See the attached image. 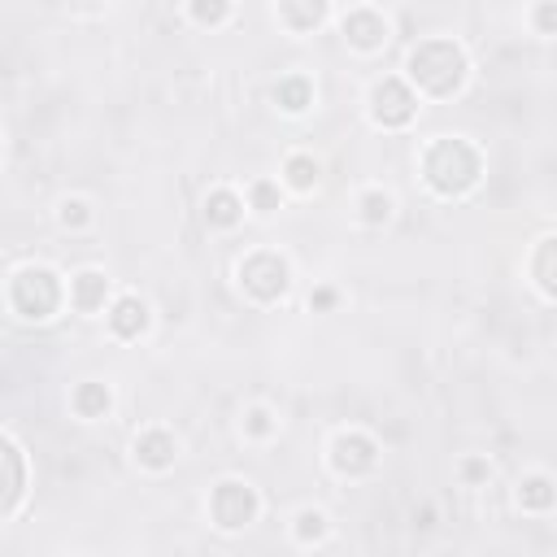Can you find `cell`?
Returning <instances> with one entry per match:
<instances>
[{
    "instance_id": "1",
    "label": "cell",
    "mask_w": 557,
    "mask_h": 557,
    "mask_svg": "<svg viewBox=\"0 0 557 557\" xmlns=\"http://www.w3.org/2000/svg\"><path fill=\"white\" fill-rule=\"evenodd\" d=\"M396 74L422 104H448V100L466 96V87L474 78V61L457 35H418L405 48Z\"/></svg>"
},
{
    "instance_id": "2",
    "label": "cell",
    "mask_w": 557,
    "mask_h": 557,
    "mask_svg": "<svg viewBox=\"0 0 557 557\" xmlns=\"http://www.w3.org/2000/svg\"><path fill=\"white\" fill-rule=\"evenodd\" d=\"M413 165H418V183L444 205L470 200L479 191L483 174H487V157L470 135H431V139H422Z\"/></svg>"
},
{
    "instance_id": "3",
    "label": "cell",
    "mask_w": 557,
    "mask_h": 557,
    "mask_svg": "<svg viewBox=\"0 0 557 557\" xmlns=\"http://www.w3.org/2000/svg\"><path fill=\"white\" fill-rule=\"evenodd\" d=\"M4 309L22 326H48L57 322L65 305V274L52 261H22L4 278Z\"/></svg>"
},
{
    "instance_id": "4",
    "label": "cell",
    "mask_w": 557,
    "mask_h": 557,
    "mask_svg": "<svg viewBox=\"0 0 557 557\" xmlns=\"http://www.w3.org/2000/svg\"><path fill=\"white\" fill-rule=\"evenodd\" d=\"M231 278H235L239 300L252 305V309H278L296 292V265H292V257L283 248H248V252H239Z\"/></svg>"
},
{
    "instance_id": "5",
    "label": "cell",
    "mask_w": 557,
    "mask_h": 557,
    "mask_svg": "<svg viewBox=\"0 0 557 557\" xmlns=\"http://www.w3.org/2000/svg\"><path fill=\"white\" fill-rule=\"evenodd\" d=\"M261 513H265V496L252 479H244V474L213 479V487L205 496V518L218 535H244L261 522Z\"/></svg>"
},
{
    "instance_id": "6",
    "label": "cell",
    "mask_w": 557,
    "mask_h": 557,
    "mask_svg": "<svg viewBox=\"0 0 557 557\" xmlns=\"http://www.w3.org/2000/svg\"><path fill=\"white\" fill-rule=\"evenodd\" d=\"M339 44L361 57V61H374L392 48V35H396V22L383 4H370V0H357V4H335V17H331Z\"/></svg>"
},
{
    "instance_id": "7",
    "label": "cell",
    "mask_w": 557,
    "mask_h": 557,
    "mask_svg": "<svg viewBox=\"0 0 557 557\" xmlns=\"http://www.w3.org/2000/svg\"><path fill=\"white\" fill-rule=\"evenodd\" d=\"M322 461H326V470L335 479L366 483V479H374L383 470V444H379L374 431H366L357 422L352 426H335L326 435V444H322Z\"/></svg>"
},
{
    "instance_id": "8",
    "label": "cell",
    "mask_w": 557,
    "mask_h": 557,
    "mask_svg": "<svg viewBox=\"0 0 557 557\" xmlns=\"http://www.w3.org/2000/svg\"><path fill=\"white\" fill-rule=\"evenodd\" d=\"M361 113H366V122H370L374 131L396 135V131H409V126L418 122L422 100L405 87L400 74H379V78H370V87H366V96H361Z\"/></svg>"
},
{
    "instance_id": "9",
    "label": "cell",
    "mask_w": 557,
    "mask_h": 557,
    "mask_svg": "<svg viewBox=\"0 0 557 557\" xmlns=\"http://www.w3.org/2000/svg\"><path fill=\"white\" fill-rule=\"evenodd\" d=\"M26 492H30V461H26V448H22L9 431H0V527L22 513Z\"/></svg>"
},
{
    "instance_id": "10",
    "label": "cell",
    "mask_w": 557,
    "mask_h": 557,
    "mask_svg": "<svg viewBox=\"0 0 557 557\" xmlns=\"http://www.w3.org/2000/svg\"><path fill=\"white\" fill-rule=\"evenodd\" d=\"M113 296H117V283L104 265H78L65 274V305L78 318H104Z\"/></svg>"
},
{
    "instance_id": "11",
    "label": "cell",
    "mask_w": 557,
    "mask_h": 557,
    "mask_svg": "<svg viewBox=\"0 0 557 557\" xmlns=\"http://www.w3.org/2000/svg\"><path fill=\"white\" fill-rule=\"evenodd\" d=\"M152 322H157L152 318V305L139 292H131V287H117V296L104 309V335L113 344H139V339H148L152 335Z\"/></svg>"
},
{
    "instance_id": "12",
    "label": "cell",
    "mask_w": 557,
    "mask_h": 557,
    "mask_svg": "<svg viewBox=\"0 0 557 557\" xmlns=\"http://www.w3.org/2000/svg\"><path fill=\"white\" fill-rule=\"evenodd\" d=\"M178 453H183L178 435L170 426H161V422H148V426H139L131 435V461H135L139 474H152V479L170 474L178 466Z\"/></svg>"
},
{
    "instance_id": "13",
    "label": "cell",
    "mask_w": 557,
    "mask_h": 557,
    "mask_svg": "<svg viewBox=\"0 0 557 557\" xmlns=\"http://www.w3.org/2000/svg\"><path fill=\"white\" fill-rule=\"evenodd\" d=\"M331 17H335V4H326V0H274L270 4V22L287 39H309V35L326 30Z\"/></svg>"
},
{
    "instance_id": "14",
    "label": "cell",
    "mask_w": 557,
    "mask_h": 557,
    "mask_svg": "<svg viewBox=\"0 0 557 557\" xmlns=\"http://www.w3.org/2000/svg\"><path fill=\"white\" fill-rule=\"evenodd\" d=\"M200 222L209 235H235L244 222H248V209H244V191L235 183H213L205 196H200Z\"/></svg>"
},
{
    "instance_id": "15",
    "label": "cell",
    "mask_w": 557,
    "mask_h": 557,
    "mask_svg": "<svg viewBox=\"0 0 557 557\" xmlns=\"http://www.w3.org/2000/svg\"><path fill=\"white\" fill-rule=\"evenodd\" d=\"M322 178H326V165H322V157L309 152V148H292V152H283L278 174H274V183L283 187V196H296V200L318 196V191H322Z\"/></svg>"
},
{
    "instance_id": "16",
    "label": "cell",
    "mask_w": 557,
    "mask_h": 557,
    "mask_svg": "<svg viewBox=\"0 0 557 557\" xmlns=\"http://www.w3.org/2000/svg\"><path fill=\"white\" fill-rule=\"evenodd\" d=\"M522 270H527V283L531 292L540 296V305H553L557 300V235L553 231H540L531 252L522 257Z\"/></svg>"
},
{
    "instance_id": "17",
    "label": "cell",
    "mask_w": 557,
    "mask_h": 557,
    "mask_svg": "<svg viewBox=\"0 0 557 557\" xmlns=\"http://www.w3.org/2000/svg\"><path fill=\"white\" fill-rule=\"evenodd\" d=\"M270 104L283 113V117H309L313 104H318V83L313 74L305 70H287L270 83Z\"/></svg>"
},
{
    "instance_id": "18",
    "label": "cell",
    "mask_w": 557,
    "mask_h": 557,
    "mask_svg": "<svg viewBox=\"0 0 557 557\" xmlns=\"http://www.w3.org/2000/svg\"><path fill=\"white\" fill-rule=\"evenodd\" d=\"M396 209H400L396 205V191H387L383 183H366L352 196V222L361 231H387L396 222Z\"/></svg>"
},
{
    "instance_id": "19",
    "label": "cell",
    "mask_w": 557,
    "mask_h": 557,
    "mask_svg": "<svg viewBox=\"0 0 557 557\" xmlns=\"http://www.w3.org/2000/svg\"><path fill=\"white\" fill-rule=\"evenodd\" d=\"M113 409H117V392L109 379H78L70 387V413L78 422H104L113 418Z\"/></svg>"
},
{
    "instance_id": "20",
    "label": "cell",
    "mask_w": 557,
    "mask_h": 557,
    "mask_svg": "<svg viewBox=\"0 0 557 557\" xmlns=\"http://www.w3.org/2000/svg\"><path fill=\"white\" fill-rule=\"evenodd\" d=\"M331 535H335V518L322 509V505H296L292 513H287V540L296 544V548H322V544H331Z\"/></svg>"
},
{
    "instance_id": "21",
    "label": "cell",
    "mask_w": 557,
    "mask_h": 557,
    "mask_svg": "<svg viewBox=\"0 0 557 557\" xmlns=\"http://www.w3.org/2000/svg\"><path fill=\"white\" fill-rule=\"evenodd\" d=\"M553 505H557V483L548 470H527L513 483V509L522 518H553Z\"/></svg>"
},
{
    "instance_id": "22",
    "label": "cell",
    "mask_w": 557,
    "mask_h": 557,
    "mask_svg": "<svg viewBox=\"0 0 557 557\" xmlns=\"http://www.w3.org/2000/svg\"><path fill=\"white\" fill-rule=\"evenodd\" d=\"M235 431H239L244 444L265 448V444H274V440L283 435V413H278L270 400H248V405L239 409V418H235Z\"/></svg>"
},
{
    "instance_id": "23",
    "label": "cell",
    "mask_w": 557,
    "mask_h": 557,
    "mask_svg": "<svg viewBox=\"0 0 557 557\" xmlns=\"http://www.w3.org/2000/svg\"><path fill=\"white\" fill-rule=\"evenodd\" d=\"M239 191H244V209H248V218H257V222L278 218V213H283V205H287L283 187L274 183V174H257V178H248Z\"/></svg>"
},
{
    "instance_id": "24",
    "label": "cell",
    "mask_w": 557,
    "mask_h": 557,
    "mask_svg": "<svg viewBox=\"0 0 557 557\" xmlns=\"http://www.w3.org/2000/svg\"><path fill=\"white\" fill-rule=\"evenodd\" d=\"M52 222H57L61 235H87L96 226V200L83 196V191H65L52 205Z\"/></svg>"
},
{
    "instance_id": "25",
    "label": "cell",
    "mask_w": 557,
    "mask_h": 557,
    "mask_svg": "<svg viewBox=\"0 0 557 557\" xmlns=\"http://www.w3.org/2000/svg\"><path fill=\"white\" fill-rule=\"evenodd\" d=\"M178 17L187 26L213 35V30H222V26H231L239 17V4H231V0H187V4H178Z\"/></svg>"
},
{
    "instance_id": "26",
    "label": "cell",
    "mask_w": 557,
    "mask_h": 557,
    "mask_svg": "<svg viewBox=\"0 0 557 557\" xmlns=\"http://www.w3.org/2000/svg\"><path fill=\"white\" fill-rule=\"evenodd\" d=\"M453 474H457L461 487H487L496 479V466H492L487 453H461L457 466H453Z\"/></svg>"
},
{
    "instance_id": "27",
    "label": "cell",
    "mask_w": 557,
    "mask_h": 557,
    "mask_svg": "<svg viewBox=\"0 0 557 557\" xmlns=\"http://www.w3.org/2000/svg\"><path fill=\"white\" fill-rule=\"evenodd\" d=\"M522 22L531 26L535 39H553V35H557V4H553V0L527 4V9H522Z\"/></svg>"
},
{
    "instance_id": "28",
    "label": "cell",
    "mask_w": 557,
    "mask_h": 557,
    "mask_svg": "<svg viewBox=\"0 0 557 557\" xmlns=\"http://www.w3.org/2000/svg\"><path fill=\"white\" fill-rule=\"evenodd\" d=\"M339 305H344V292L335 283H313L309 296H305V309L309 313H335Z\"/></svg>"
},
{
    "instance_id": "29",
    "label": "cell",
    "mask_w": 557,
    "mask_h": 557,
    "mask_svg": "<svg viewBox=\"0 0 557 557\" xmlns=\"http://www.w3.org/2000/svg\"><path fill=\"white\" fill-rule=\"evenodd\" d=\"M413 527H418V531H431V527H435V500L413 505Z\"/></svg>"
},
{
    "instance_id": "30",
    "label": "cell",
    "mask_w": 557,
    "mask_h": 557,
    "mask_svg": "<svg viewBox=\"0 0 557 557\" xmlns=\"http://www.w3.org/2000/svg\"><path fill=\"white\" fill-rule=\"evenodd\" d=\"M0 161H4V131H0Z\"/></svg>"
},
{
    "instance_id": "31",
    "label": "cell",
    "mask_w": 557,
    "mask_h": 557,
    "mask_svg": "<svg viewBox=\"0 0 557 557\" xmlns=\"http://www.w3.org/2000/svg\"><path fill=\"white\" fill-rule=\"evenodd\" d=\"M78 557H87V553H78Z\"/></svg>"
}]
</instances>
